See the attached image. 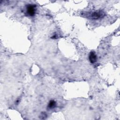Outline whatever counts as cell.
<instances>
[{
	"instance_id": "cell-5",
	"label": "cell",
	"mask_w": 120,
	"mask_h": 120,
	"mask_svg": "<svg viewBox=\"0 0 120 120\" xmlns=\"http://www.w3.org/2000/svg\"><path fill=\"white\" fill-rule=\"evenodd\" d=\"M42 117H44V119H45V118L46 117V114H45V113H43L41 114V119L42 118Z\"/></svg>"
},
{
	"instance_id": "cell-1",
	"label": "cell",
	"mask_w": 120,
	"mask_h": 120,
	"mask_svg": "<svg viewBox=\"0 0 120 120\" xmlns=\"http://www.w3.org/2000/svg\"><path fill=\"white\" fill-rule=\"evenodd\" d=\"M36 13V5L29 4L26 6V14L30 16H33Z\"/></svg>"
},
{
	"instance_id": "cell-2",
	"label": "cell",
	"mask_w": 120,
	"mask_h": 120,
	"mask_svg": "<svg viewBox=\"0 0 120 120\" xmlns=\"http://www.w3.org/2000/svg\"><path fill=\"white\" fill-rule=\"evenodd\" d=\"M105 16V13L102 11H97L90 14V18L93 19H98Z\"/></svg>"
},
{
	"instance_id": "cell-4",
	"label": "cell",
	"mask_w": 120,
	"mask_h": 120,
	"mask_svg": "<svg viewBox=\"0 0 120 120\" xmlns=\"http://www.w3.org/2000/svg\"><path fill=\"white\" fill-rule=\"evenodd\" d=\"M56 102L53 100H51L50 101L49 103H48V108H50V109H52L53 108L55 107L56 106Z\"/></svg>"
},
{
	"instance_id": "cell-3",
	"label": "cell",
	"mask_w": 120,
	"mask_h": 120,
	"mask_svg": "<svg viewBox=\"0 0 120 120\" xmlns=\"http://www.w3.org/2000/svg\"><path fill=\"white\" fill-rule=\"evenodd\" d=\"M89 59L91 63H94L97 61V57L95 52L91 51L90 52L89 56Z\"/></svg>"
}]
</instances>
